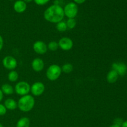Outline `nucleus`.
Wrapping results in <instances>:
<instances>
[{"label": "nucleus", "instance_id": "f257e3e1", "mask_svg": "<svg viewBox=\"0 0 127 127\" xmlns=\"http://www.w3.org/2000/svg\"><path fill=\"white\" fill-rule=\"evenodd\" d=\"M44 19L51 23H58L64 17L63 8L58 4H54L47 7L43 13Z\"/></svg>", "mask_w": 127, "mask_h": 127}, {"label": "nucleus", "instance_id": "f03ea898", "mask_svg": "<svg viewBox=\"0 0 127 127\" xmlns=\"http://www.w3.org/2000/svg\"><path fill=\"white\" fill-rule=\"evenodd\" d=\"M35 105V99L32 95H27L22 96L17 102V107L23 112H28L33 109Z\"/></svg>", "mask_w": 127, "mask_h": 127}, {"label": "nucleus", "instance_id": "7ed1b4c3", "mask_svg": "<svg viewBox=\"0 0 127 127\" xmlns=\"http://www.w3.org/2000/svg\"><path fill=\"white\" fill-rule=\"evenodd\" d=\"M62 73V68L58 64H53L50 66L46 71V76L48 80L55 81L57 80Z\"/></svg>", "mask_w": 127, "mask_h": 127}, {"label": "nucleus", "instance_id": "20e7f679", "mask_svg": "<svg viewBox=\"0 0 127 127\" xmlns=\"http://www.w3.org/2000/svg\"><path fill=\"white\" fill-rule=\"evenodd\" d=\"M63 11L64 16H66L68 19H74L78 13V4L74 2H68L64 6Z\"/></svg>", "mask_w": 127, "mask_h": 127}, {"label": "nucleus", "instance_id": "39448f33", "mask_svg": "<svg viewBox=\"0 0 127 127\" xmlns=\"http://www.w3.org/2000/svg\"><path fill=\"white\" fill-rule=\"evenodd\" d=\"M14 91L17 95L21 96L27 95L31 91V86L26 81H20L15 86Z\"/></svg>", "mask_w": 127, "mask_h": 127}, {"label": "nucleus", "instance_id": "423d86ee", "mask_svg": "<svg viewBox=\"0 0 127 127\" xmlns=\"http://www.w3.org/2000/svg\"><path fill=\"white\" fill-rule=\"evenodd\" d=\"M2 65L8 70H14L17 66V62L14 57L12 56H6L2 59Z\"/></svg>", "mask_w": 127, "mask_h": 127}, {"label": "nucleus", "instance_id": "0eeeda50", "mask_svg": "<svg viewBox=\"0 0 127 127\" xmlns=\"http://www.w3.org/2000/svg\"><path fill=\"white\" fill-rule=\"evenodd\" d=\"M45 87L42 82H35L31 86V92L34 96H40L45 91Z\"/></svg>", "mask_w": 127, "mask_h": 127}, {"label": "nucleus", "instance_id": "6e6552de", "mask_svg": "<svg viewBox=\"0 0 127 127\" xmlns=\"http://www.w3.org/2000/svg\"><path fill=\"white\" fill-rule=\"evenodd\" d=\"M59 47L63 51H69L73 47V42L69 37H62L58 41Z\"/></svg>", "mask_w": 127, "mask_h": 127}, {"label": "nucleus", "instance_id": "1a4fd4ad", "mask_svg": "<svg viewBox=\"0 0 127 127\" xmlns=\"http://www.w3.org/2000/svg\"><path fill=\"white\" fill-rule=\"evenodd\" d=\"M33 51L39 55H44L48 50L47 45L43 41L38 40L34 42L33 44Z\"/></svg>", "mask_w": 127, "mask_h": 127}, {"label": "nucleus", "instance_id": "9d476101", "mask_svg": "<svg viewBox=\"0 0 127 127\" xmlns=\"http://www.w3.org/2000/svg\"><path fill=\"white\" fill-rule=\"evenodd\" d=\"M112 69L115 70L119 76H123L125 75L127 72V66L122 62H115L112 65Z\"/></svg>", "mask_w": 127, "mask_h": 127}, {"label": "nucleus", "instance_id": "9b49d317", "mask_svg": "<svg viewBox=\"0 0 127 127\" xmlns=\"http://www.w3.org/2000/svg\"><path fill=\"white\" fill-rule=\"evenodd\" d=\"M32 68L35 72H40L44 68V62L41 58H36L31 63Z\"/></svg>", "mask_w": 127, "mask_h": 127}, {"label": "nucleus", "instance_id": "f8f14e48", "mask_svg": "<svg viewBox=\"0 0 127 127\" xmlns=\"http://www.w3.org/2000/svg\"><path fill=\"white\" fill-rule=\"evenodd\" d=\"M13 8L17 13H22L27 9V3L22 0H17L14 3Z\"/></svg>", "mask_w": 127, "mask_h": 127}, {"label": "nucleus", "instance_id": "ddd939ff", "mask_svg": "<svg viewBox=\"0 0 127 127\" xmlns=\"http://www.w3.org/2000/svg\"><path fill=\"white\" fill-rule=\"evenodd\" d=\"M119 75L118 74V73L115 70L112 69L107 74V81L109 83H110V84L115 83L119 79Z\"/></svg>", "mask_w": 127, "mask_h": 127}, {"label": "nucleus", "instance_id": "4468645a", "mask_svg": "<svg viewBox=\"0 0 127 127\" xmlns=\"http://www.w3.org/2000/svg\"><path fill=\"white\" fill-rule=\"evenodd\" d=\"M4 105L7 110H14L17 109V102H16V100L11 98L6 99L4 103Z\"/></svg>", "mask_w": 127, "mask_h": 127}, {"label": "nucleus", "instance_id": "2eb2a0df", "mask_svg": "<svg viewBox=\"0 0 127 127\" xmlns=\"http://www.w3.org/2000/svg\"><path fill=\"white\" fill-rule=\"evenodd\" d=\"M0 89L3 94H6V95H12L14 92V88L11 84H7V83L2 84Z\"/></svg>", "mask_w": 127, "mask_h": 127}, {"label": "nucleus", "instance_id": "dca6fc26", "mask_svg": "<svg viewBox=\"0 0 127 127\" xmlns=\"http://www.w3.org/2000/svg\"><path fill=\"white\" fill-rule=\"evenodd\" d=\"M16 127H30V120L29 118L24 117L17 121Z\"/></svg>", "mask_w": 127, "mask_h": 127}, {"label": "nucleus", "instance_id": "f3484780", "mask_svg": "<svg viewBox=\"0 0 127 127\" xmlns=\"http://www.w3.org/2000/svg\"><path fill=\"white\" fill-rule=\"evenodd\" d=\"M7 78H8V80L11 82L17 81L19 78L18 73L14 70L11 71L7 75Z\"/></svg>", "mask_w": 127, "mask_h": 127}, {"label": "nucleus", "instance_id": "a211bd4d", "mask_svg": "<svg viewBox=\"0 0 127 127\" xmlns=\"http://www.w3.org/2000/svg\"><path fill=\"white\" fill-rule=\"evenodd\" d=\"M56 28H57V31L61 32H65V31L68 29L66 22H64V21H60V22H59L57 24Z\"/></svg>", "mask_w": 127, "mask_h": 127}, {"label": "nucleus", "instance_id": "6ab92c4d", "mask_svg": "<svg viewBox=\"0 0 127 127\" xmlns=\"http://www.w3.org/2000/svg\"><path fill=\"white\" fill-rule=\"evenodd\" d=\"M73 66L71 63H66L62 67V71L66 74H68L73 71Z\"/></svg>", "mask_w": 127, "mask_h": 127}, {"label": "nucleus", "instance_id": "aec40b11", "mask_svg": "<svg viewBox=\"0 0 127 127\" xmlns=\"http://www.w3.org/2000/svg\"><path fill=\"white\" fill-rule=\"evenodd\" d=\"M48 49L49 50L52 51V52H55L58 50L59 45H58V42H55V41H52V42H49V43L47 45Z\"/></svg>", "mask_w": 127, "mask_h": 127}, {"label": "nucleus", "instance_id": "412c9836", "mask_svg": "<svg viewBox=\"0 0 127 127\" xmlns=\"http://www.w3.org/2000/svg\"><path fill=\"white\" fill-rule=\"evenodd\" d=\"M66 24L67 28L68 29L71 30L73 29L76 26V21L74 19H68L66 22Z\"/></svg>", "mask_w": 127, "mask_h": 127}, {"label": "nucleus", "instance_id": "4be33fe9", "mask_svg": "<svg viewBox=\"0 0 127 127\" xmlns=\"http://www.w3.org/2000/svg\"><path fill=\"white\" fill-rule=\"evenodd\" d=\"M36 4L38 6H43L48 3L50 0H33Z\"/></svg>", "mask_w": 127, "mask_h": 127}, {"label": "nucleus", "instance_id": "5701e85b", "mask_svg": "<svg viewBox=\"0 0 127 127\" xmlns=\"http://www.w3.org/2000/svg\"><path fill=\"white\" fill-rule=\"evenodd\" d=\"M7 112V109L5 107L4 105L0 103V116L4 115Z\"/></svg>", "mask_w": 127, "mask_h": 127}, {"label": "nucleus", "instance_id": "b1692460", "mask_svg": "<svg viewBox=\"0 0 127 127\" xmlns=\"http://www.w3.org/2000/svg\"><path fill=\"white\" fill-rule=\"evenodd\" d=\"M123 123H124V120L122 119H120V118H117V119H115L114 121V124L119 125V126L120 127H122Z\"/></svg>", "mask_w": 127, "mask_h": 127}, {"label": "nucleus", "instance_id": "393cba45", "mask_svg": "<svg viewBox=\"0 0 127 127\" xmlns=\"http://www.w3.org/2000/svg\"><path fill=\"white\" fill-rule=\"evenodd\" d=\"M4 46V40L2 38V36L0 35V51L2 49Z\"/></svg>", "mask_w": 127, "mask_h": 127}, {"label": "nucleus", "instance_id": "a878e982", "mask_svg": "<svg viewBox=\"0 0 127 127\" xmlns=\"http://www.w3.org/2000/svg\"><path fill=\"white\" fill-rule=\"evenodd\" d=\"M73 1H74V3H76V4H81L85 2L86 0H73Z\"/></svg>", "mask_w": 127, "mask_h": 127}, {"label": "nucleus", "instance_id": "bb28decb", "mask_svg": "<svg viewBox=\"0 0 127 127\" xmlns=\"http://www.w3.org/2000/svg\"><path fill=\"white\" fill-rule=\"evenodd\" d=\"M3 93H2V92L1 91V89H0V102H1V101H2V99H3Z\"/></svg>", "mask_w": 127, "mask_h": 127}, {"label": "nucleus", "instance_id": "cd10ccee", "mask_svg": "<svg viewBox=\"0 0 127 127\" xmlns=\"http://www.w3.org/2000/svg\"><path fill=\"white\" fill-rule=\"evenodd\" d=\"M121 127H127V120L124 122V123H123Z\"/></svg>", "mask_w": 127, "mask_h": 127}, {"label": "nucleus", "instance_id": "c85d7f7f", "mask_svg": "<svg viewBox=\"0 0 127 127\" xmlns=\"http://www.w3.org/2000/svg\"><path fill=\"white\" fill-rule=\"evenodd\" d=\"M109 127H121L120 126H119V125H115V124H112V125H110Z\"/></svg>", "mask_w": 127, "mask_h": 127}, {"label": "nucleus", "instance_id": "c756f323", "mask_svg": "<svg viewBox=\"0 0 127 127\" xmlns=\"http://www.w3.org/2000/svg\"><path fill=\"white\" fill-rule=\"evenodd\" d=\"M22 1H24L25 2H26V3H27V2H32V1H33V0H22Z\"/></svg>", "mask_w": 127, "mask_h": 127}, {"label": "nucleus", "instance_id": "7c9ffc66", "mask_svg": "<svg viewBox=\"0 0 127 127\" xmlns=\"http://www.w3.org/2000/svg\"><path fill=\"white\" fill-rule=\"evenodd\" d=\"M0 127H3V125H2V124H0Z\"/></svg>", "mask_w": 127, "mask_h": 127}, {"label": "nucleus", "instance_id": "2f4dec72", "mask_svg": "<svg viewBox=\"0 0 127 127\" xmlns=\"http://www.w3.org/2000/svg\"><path fill=\"white\" fill-rule=\"evenodd\" d=\"M9 1H12V0H9Z\"/></svg>", "mask_w": 127, "mask_h": 127}]
</instances>
